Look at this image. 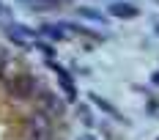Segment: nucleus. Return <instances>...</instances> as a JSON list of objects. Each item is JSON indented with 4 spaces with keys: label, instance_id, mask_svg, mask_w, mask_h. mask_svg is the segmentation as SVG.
I'll use <instances>...</instances> for the list:
<instances>
[{
    "label": "nucleus",
    "instance_id": "nucleus-1",
    "mask_svg": "<svg viewBox=\"0 0 159 140\" xmlns=\"http://www.w3.org/2000/svg\"><path fill=\"white\" fill-rule=\"evenodd\" d=\"M6 91H8L11 99H19V102L33 99L36 91H39V77H33V74H16V77H8V80H6Z\"/></svg>",
    "mask_w": 159,
    "mask_h": 140
},
{
    "label": "nucleus",
    "instance_id": "nucleus-2",
    "mask_svg": "<svg viewBox=\"0 0 159 140\" xmlns=\"http://www.w3.org/2000/svg\"><path fill=\"white\" fill-rule=\"evenodd\" d=\"M55 129H52V118H47L41 110H36L28 118V140H52Z\"/></svg>",
    "mask_w": 159,
    "mask_h": 140
},
{
    "label": "nucleus",
    "instance_id": "nucleus-3",
    "mask_svg": "<svg viewBox=\"0 0 159 140\" xmlns=\"http://www.w3.org/2000/svg\"><path fill=\"white\" fill-rule=\"evenodd\" d=\"M63 99L61 96H55V93L49 91H41V102H39V110L47 115V118H55V115H63Z\"/></svg>",
    "mask_w": 159,
    "mask_h": 140
},
{
    "label": "nucleus",
    "instance_id": "nucleus-4",
    "mask_svg": "<svg viewBox=\"0 0 159 140\" xmlns=\"http://www.w3.org/2000/svg\"><path fill=\"white\" fill-rule=\"evenodd\" d=\"M6 33L14 39L16 44H28V39H36V30H33V28H28V25H19V22L6 25Z\"/></svg>",
    "mask_w": 159,
    "mask_h": 140
},
{
    "label": "nucleus",
    "instance_id": "nucleus-5",
    "mask_svg": "<svg viewBox=\"0 0 159 140\" xmlns=\"http://www.w3.org/2000/svg\"><path fill=\"white\" fill-rule=\"evenodd\" d=\"M107 14L118 16V19H134L140 11H137V6H132V3H121V0H118V3H110Z\"/></svg>",
    "mask_w": 159,
    "mask_h": 140
},
{
    "label": "nucleus",
    "instance_id": "nucleus-6",
    "mask_svg": "<svg viewBox=\"0 0 159 140\" xmlns=\"http://www.w3.org/2000/svg\"><path fill=\"white\" fill-rule=\"evenodd\" d=\"M49 69H52V72H55V74H58V77H61V85H63V91L69 93V99H74V82H71V74H69V72H66L63 66H61V63H55V61H49Z\"/></svg>",
    "mask_w": 159,
    "mask_h": 140
},
{
    "label": "nucleus",
    "instance_id": "nucleus-7",
    "mask_svg": "<svg viewBox=\"0 0 159 140\" xmlns=\"http://www.w3.org/2000/svg\"><path fill=\"white\" fill-rule=\"evenodd\" d=\"M22 3L33 11H55V8L63 6V0H22Z\"/></svg>",
    "mask_w": 159,
    "mask_h": 140
},
{
    "label": "nucleus",
    "instance_id": "nucleus-8",
    "mask_svg": "<svg viewBox=\"0 0 159 140\" xmlns=\"http://www.w3.org/2000/svg\"><path fill=\"white\" fill-rule=\"evenodd\" d=\"M41 33H44L47 39H52V41H63V39H66V30H63V25H52V22L41 25Z\"/></svg>",
    "mask_w": 159,
    "mask_h": 140
},
{
    "label": "nucleus",
    "instance_id": "nucleus-9",
    "mask_svg": "<svg viewBox=\"0 0 159 140\" xmlns=\"http://www.w3.org/2000/svg\"><path fill=\"white\" fill-rule=\"evenodd\" d=\"M91 99H93V105H96L99 110H104V113H110V115H115V118H118V110L112 107L107 99H102V96H96V93H91Z\"/></svg>",
    "mask_w": 159,
    "mask_h": 140
},
{
    "label": "nucleus",
    "instance_id": "nucleus-10",
    "mask_svg": "<svg viewBox=\"0 0 159 140\" xmlns=\"http://www.w3.org/2000/svg\"><path fill=\"white\" fill-rule=\"evenodd\" d=\"M80 16H85V19H93V22H104V14H99L96 8H85V6H80Z\"/></svg>",
    "mask_w": 159,
    "mask_h": 140
},
{
    "label": "nucleus",
    "instance_id": "nucleus-11",
    "mask_svg": "<svg viewBox=\"0 0 159 140\" xmlns=\"http://www.w3.org/2000/svg\"><path fill=\"white\" fill-rule=\"evenodd\" d=\"M0 16H11V6L0 0Z\"/></svg>",
    "mask_w": 159,
    "mask_h": 140
},
{
    "label": "nucleus",
    "instance_id": "nucleus-12",
    "mask_svg": "<svg viewBox=\"0 0 159 140\" xmlns=\"http://www.w3.org/2000/svg\"><path fill=\"white\" fill-rule=\"evenodd\" d=\"M151 80H154V85H159V72H154V74H151Z\"/></svg>",
    "mask_w": 159,
    "mask_h": 140
},
{
    "label": "nucleus",
    "instance_id": "nucleus-13",
    "mask_svg": "<svg viewBox=\"0 0 159 140\" xmlns=\"http://www.w3.org/2000/svg\"><path fill=\"white\" fill-rule=\"evenodd\" d=\"M80 140H96V138H93V135H82Z\"/></svg>",
    "mask_w": 159,
    "mask_h": 140
},
{
    "label": "nucleus",
    "instance_id": "nucleus-14",
    "mask_svg": "<svg viewBox=\"0 0 159 140\" xmlns=\"http://www.w3.org/2000/svg\"><path fill=\"white\" fill-rule=\"evenodd\" d=\"M157 3H159V0H157Z\"/></svg>",
    "mask_w": 159,
    "mask_h": 140
}]
</instances>
